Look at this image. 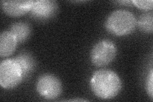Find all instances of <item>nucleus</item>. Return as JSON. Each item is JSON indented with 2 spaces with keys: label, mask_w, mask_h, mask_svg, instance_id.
Wrapping results in <instances>:
<instances>
[{
  "label": "nucleus",
  "mask_w": 153,
  "mask_h": 102,
  "mask_svg": "<svg viewBox=\"0 0 153 102\" xmlns=\"http://www.w3.org/2000/svg\"><path fill=\"white\" fill-rule=\"evenodd\" d=\"M93 93L102 100L116 97L122 88L121 80L116 72L109 69H102L94 72L90 80Z\"/></svg>",
  "instance_id": "obj_1"
},
{
  "label": "nucleus",
  "mask_w": 153,
  "mask_h": 102,
  "mask_svg": "<svg viewBox=\"0 0 153 102\" xmlns=\"http://www.w3.org/2000/svg\"><path fill=\"white\" fill-rule=\"evenodd\" d=\"M137 19L131 12L117 10L112 12L105 21V26L110 33L124 36L132 33L136 28Z\"/></svg>",
  "instance_id": "obj_2"
},
{
  "label": "nucleus",
  "mask_w": 153,
  "mask_h": 102,
  "mask_svg": "<svg viewBox=\"0 0 153 102\" xmlns=\"http://www.w3.org/2000/svg\"><path fill=\"white\" fill-rule=\"evenodd\" d=\"M24 79L23 73L16 59H7L0 64V85L4 89L17 87Z\"/></svg>",
  "instance_id": "obj_3"
},
{
  "label": "nucleus",
  "mask_w": 153,
  "mask_h": 102,
  "mask_svg": "<svg viewBox=\"0 0 153 102\" xmlns=\"http://www.w3.org/2000/svg\"><path fill=\"white\" fill-rule=\"evenodd\" d=\"M117 48L114 43L104 39L97 42L92 48L90 59L96 66H105L111 63L116 57Z\"/></svg>",
  "instance_id": "obj_4"
},
{
  "label": "nucleus",
  "mask_w": 153,
  "mask_h": 102,
  "mask_svg": "<svg viewBox=\"0 0 153 102\" xmlns=\"http://www.w3.org/2000/svg\"><path fill=\"white\" fill-rule=\"evenodd\" d=\"M36 89L40 96L47 100H54L61 95L63 87L61 80L51 74L40 75L36 82Z\"/></svg>",
  "instance_id": "obj_5"
},
{
  "label": "nucleus",
  "mask_w": 153,
  "mask_h": 102,
  "mask_svg": "<svg viewBox=\"0 0 153 102\" xmlns=\"http://www.w3.org/2000/svg\"><path fill=\"white\" fill-rule=\"evenodd\" d=\"M58 5L55 1L52 0H38L35 1L31 10L32 15L39 19H47L53 17Z\"/></svg>",
  "instance_id": "obj_6"
},
{
  "label": "nucleus",
  "mask_w": 153,
  "mask_h": 102,
  "mask_svg": "<svg viewBox=\"0 0 153 102\" xmlns=\"http://www.w3.org/2000/svg\"><path fill=\"white\" fill-rule=\"evenodd\" d=\"M35 1H2L3 10L8 16L11 17H21L31 11Z\"/></svg>",
  "instance_id": "obj_7"
},
{
  "label": "nucleus",
  "mask_w": 153,
  "mask_h": 102,
  "mask_svg": "<svg viewBox=\"0 0 153 102\" xmlns=\"http://www.w3.org/2000/svg\"><path fill=\"white\" fill-rule=\"evenodd\" d=\"M18 41L10 31H4L0 35V56L6 57L12 55L17 47Z\"/></svg>",
  "instance_id": "obj_8"
},
{
  "label": "nucleus",
  "mask_w": 153,
  "mask_h": 102,
  "mask_svg": "<svg viewBox=\"0 0 153 102\" xmlns=\"http://www.w3.org/2000/svg\"><path fill=\"white\" fill-rule=\"evenodd\" d=\"M10 31L16 36L18 43H22L30 37L31 29L30 24L27 22H17L12 24L10 28Z\"/></svg>",
  "instance_id": "obj_9"
},
{
  "label": "nucleus",
  "mask_w": 153,
  "mask_h": 102,
  "mask_svg": "<svg viewBox=\"0 0 153 102\" xmlns=\"http://www.w3.org/2000/svg\"><path fill=\"white\" fill-rule=\"evenodd\" d=\"M15 59L17 61L21 67L24 79L25 77H27L34 70L35 66V60L28 52H22L19 54Z\"/></svg>",
  "instance_id": "obj_10"
},
{
  "label": "nucleus",
  "mask_w": 153,
  "mask_h": 102,
  "mask_svg": "<svg viewBox=\"0 0 153 102\" xmlns=\"http://www.w3.org/2000/svg\"><path fill=\"white\" fill-rule=\"evenodd\" d=\"M153 14L152 12L142 13L137 21V24L140 30L146 33H151L153 31Z\"/></svg>",
  "instance_id": "obj_11"
},
{
  "label": "nucleus",
  "mask_w": 153,
  "mask_h": 102,
  "mask_svg": "<svg viewBox=\"0 0 153 102\" xmlns=\"http://www.w3.org/2000/svg\"><path fill=\"white\" fill-rule=\"evenodd\" d=\"M131 3L137 7L142 10H152L153 7L152 0H146V1H140V0H133Z\"/></svg>",
  "instance_id": "obj_12"
},
{
  "label": "nucleus",
  "mask_w": 153,
  "mask_h": 102,
  "mask_svg": "<svg viewBox=\"0 0 153 102\" xmlns=\"http://www.w3.org/2000/svg\"><path fill=\"white\" fill-rule=\"evenodd\" d=\"M151 69L146 82V91L151 100H153V71Z\"/></svg>",
  "instance_id": "obj_13"
},
{
  "label": "nucleus",
  "mask_w": 153,
  "mask_h": 102,
  "mask_svg": "<svg viewBox=\"0 0 153 102\" xmlns=\"http://www.w3.org/2000/svg\"><path fill=\"white\" fill-rule=\"evenodd\" d=\"M69 101H85V100H82V99H75V100H70Z\"/></svg>",
  "instance_id": "obj_14"
}]
</instances>
